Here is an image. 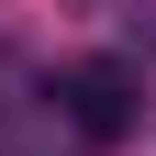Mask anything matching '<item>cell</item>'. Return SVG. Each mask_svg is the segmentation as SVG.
I'll use <instances>...</instances> for the list:
<instances>
[{
  "mask_svg": "<svg viewBox=\"0 0 156 156\" xmlns=\"http://www.w3.org/2000/svg\"><path fill=\"white\" fill-rule=\"evenodd\" d=\"M56 101H67V123L89 134V145H112V134H134V67L123 56H78V67L56 78Z\"/></svg>",
  "mask_w": 156,
  "mask_h": 156,
  "instance_id": "1",
  "label": "cell"
}]
</instances>
